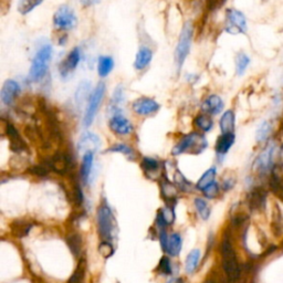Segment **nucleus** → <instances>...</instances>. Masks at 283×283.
<instances>
[{
  "label": "nucleus",
  "instance_id": "f3484780",
  "mask_svg": "<svg viewBox=\"0 0 283 283\" xmlns=\"http://www.w3.org/2000/svg\"><path fill=\"white\" fill-rule=\"evenodd\" d=\"M151 59H153V51L147 47H142L136 53V57H135V69L139 71L144 70L145 67L150 66Z\"/></svg>",
  "mask_w": 283,
  "mask_h": 283
},
{
  "label": "nucleus",
  "instance_id": "393cba45",
  "mask_svg": "<svg viewBox=\"0 0 283 283\" xmlns=\"http://www.w3.org/2000/svg\"><path fill=\"white\" fill-rule=\"evenodd\" d=\"M199 259H200V250L194 249L191 250L188 256L186 259V271L188 273H194L196 271L198 264H199Z\"/></svg>",
  "mask_w": 283,
  "mask_h": 283
},
{
  "label": "nucleus",
  "instance_id": "bb28decb",
  "mask_svg": "<svg viewBox=\"0 0 283 283\" xmlns=\"http://www.w3.org/2000/svg\"><path fill=\"white\" fill-rule=\"evenodd\" d=\"M215 176H216V168H209L208 170H206L197 183V188L202 190L207 186L213 184L215 182Z\"/></svg>",
  "mask_w": 283,
  "mask_h": 283
},
{
  "label": "nucleus",
  "instance_id": "c9c22d12",
  "mask_svg": "<svg viewBox=\"0 0 283 283\" xmlns=\"http://www.w3.org/2000/svg\"><path fill=\"white\" fill-rule=\"evenodd\" d=\"M109 150L110 151H117V153H122V154H124L125 156L129 157V158H134L135 157V151L132 149H131L130 146H127L125 144L113 145Z\"/></svg>",
  "mask_w": 283,
  "mask_h": 283
},
{
  "label": "nucleus",
  "instance_id": "6ab92c4d",
  "mask_svg": "<svg viewBox=\"0 0 283 283\" xmlns=\"http://www.w3.org/2000/svg\"><path fill=\"white\" fill-rule=\"evenodd\" d=\"M114 67V60L109 55H101L98 60V73L101 78H106Z\"/></svg>",
  "mask_w": 283,
  "mask_h": 283
},
{
  "label": "nucleus",
  "instance_id": "c03bdc74",
  "mask_svg": "<svg viewBox=\"0 0 283 283\" xmlns=\"http://www.w3.org/2000/svg\"><path fill=\"white\" fill-rule=\"evenodd\" d=\"M31 171L35 175H39V176H45V175L48 174V169L45 166H35L31 169Z\"/></svg>",
  "mask_w": 283,
  "mask_h": 283
},
{
  "label": "nucleus",
  "instance_id": "09e8293b",
  "mask_svg": "<svg viewBox=\"0 0 283 283\" xmlns=\"http://www.w3.org/2000/svg\"><path fill=\"white\" fill-rule=\"evenodd\" d=\"M168 283H184L182 279H177V280H170Z\"/></svg>",
  "mask_w": 283,
  "mask_h": 283
},
{
  "label": "nucleus",
  "instance_id": "f704fd0d",
  "mask_svg": "<svg viewBox=\"0 0 283 283\" xmlns=\"http://www.w3.org/2000/svg\"><path fill=\"white\" fill-rule=\"evenodd\" d=\"M162 193L167 199H175L177 196V188L169 181H164L162 183Z\"/></svg>",
  "mask_w": 283,
  "mask_h": 283
},
{
  "label": "nucleus",
  "instance_id": "a211bd4d",
  "mask_svg": "<svg viewBox=\"0 0 283 283\" xmlns=\"http://www.w3.org/2000/svg\"><path fill=\"white\" fill-rule=\"evenodd\" d=\"M93 151H87L83 155L82 158V165H81V178L83 183H87L90 179L91 173L93 169Z\"/></svg>",
  "mask_w": 283,
  "mask_h": 283
},
{
  "label": "nucleus",
  "instance_id": "7ed1b4c3",
  "mask_svg": "<svg viewBox=\"0 0 283 283\" xmlns=\"http://www.w3.org/2000/svg\"><path fill=\"white\" fill-rule=\"evenodd\" d=\"M193 35H194L193 23L189 21L186 22L184 27H183L181 35H179L176 50H175V65H176L177 71H181L183 66H184L187 55L189 53Z\"/></svg>",
  "mask_w": 283,
  "mask_h": 283
},
{
  "label": "nucleus",
  "instance_id": "e433bc0d",
  "mask_svg": "<svg viewBox=\"0 0 283 283\" xmlns=\"http://www.w3.org/2000/svg\"><path fill=\"white\" fill-rule=\"evenodd\" d=\"M99 252L102 257H104L106 259L112 257L113 253H114V248H113L112 244H110V242L106 241V240L101 242V244H100V246H99Z\"/></svg>",
  "mask_w": 283,
  "mask_h": 283
},
{
  "label": "nucleus",
  "instance_id": "a18cd8bd",
  "mask_svg": "<svg viewBox=\"0 0 283 283\" xmlns=\"http://www.w3.org/2000/svg\"><path fill=\"white\" fill-rule=\"evenodd\" d=\"M81 273H82L81 269H78L75 271L72 278L70 279V283H78L80 281V278H81Z\"/></svg>",
  "mask_w": 283,
  "mask_h": 283
},
{
  "label": "nucleus",
  "instance_id": "5701e85b",
  "mask_svg": "<svg viewBox=\"0 0 283 283\" xmlns=\"http://www.w3.org/2000/svg\"><path fill=\"white\" fill-rule=\"evenodd\" d=\"M67 165H69V161H67L66 155L61 153L55 154L50 162V166L52 167V169L59 174H65L67 169Z\"/></svg>",
  "mask_w": 283,
  "mask_h": 283
},
{
  "label": "nucleus",
  "instance_id": "37998d69",
  "mask_svg": "<svg viewBox=\"0 0 283 283\" xmlns=\"http://www.w3.org/2000/svg\"><path fill=\"white\" fill-rule=\"evenodd\" d=\"M74 199L77 201L78 205H81L83 202V194L82 190L80 188V186H75L74 188Z\"/></svg>",
  "mask_w": 283,
  "mask_h": 283
},
{
  "label": "nucleus",
  "instance_id": "58836bf2",
  "mask_svg": "<svg viewBox=\"0 0 283 283\" xmlns=\"http://www.w3.org/2000/svg\"><path fill=\"white\" fill-rule=\"evenodd\" d=\"M174 181H175V184H176L179 188L185 190V191L190 187L189 182L187 181L184 176H183L181 171H176V174H175V177H174Z\"/></svg>",
  "mask_w": 283,
  "mask_h": 283
},
{
  "label": "nucleus",
  "instance_id": "f257e3e1",
  "mask_svg": "<svg viewBox=\"0 0 283 283\" xmlns=\"http://www.w3.org/2000/svg\"><path fill=\"white\" fill-rule=\"evenodd\" d=\"M51 57H52V46L46 43L39 48L31 62L29 75H28L31 82H39L40 80L45 78Z\"/></svg>",
  "mask_w": 283,
  "mask_h": 283
},
{
  "label": "nucleus",
  "instance_id": "79ce46f5",
  "mask_svg": "<svg viewBox=\"0 0 283 283\" xmlns=\"http://www.w3.org/2000/svg\"><path fill=\"white\" fill-rule=\"evenodd\" d=\"M202 193H204V195L207 198H215L219 193L218 184L214 182L213 184H210L209 186H207L206 188L202 189Z\"/></svg>",
  "mask_w": 283,
  "mask_h": 283
},
{
  "label": "nucleus",
  "instance_id": "7c9ffc66",
  "mask_svg": "<svg viewBox=\"0 0 283 283\" xmlns=\"http://www.w3.org/2000/svg\"><path fill=\"white\" fill-rule=\"evenodd\" d=\"M67 245L75 257H79L81 253V238L78 233H72L67 237Z\"/></svg>",
  "mask_w": 283,
  "mask_h": 283
},
{
  "label": "nucleus",
  "instance_id": "423d86ee",
  "mask_svg": "<svg viewBox=\"0 0 283 283\" xmlns=\"http://www.w3.org/2000/svg\"><path fill=\"white\" fill-rule=\"evenodd\" d=\"M115 219L112 211L106 205L101 206L98 211V228L102 239L110 241L113 239L115 230Z\"/></svg>",
  "mask_w": 283,
  "mask_h": 283
},
{
  "label": "nucleus",
  "instance_id": "2f4dec72",
  "mask_svg": "<svg viewBox=\"0 0 283 283\" xmlns=\"http://www.w3.org/2000/svg\"><path fill=\"white\" fill-rule=\"evenodd\" d=\"M271 132V124L269 122H262L260 126L258 127L257 133H256V138L259 143H262L268 139L269 134Z\"/></svg>",
  "mask_w": 283,
  "mask_h": 283
},
{
  "label": "nucleus",
  "instance_id": "4c0bfd02",
  "mask_svg": "<svg viewBox=\"0 0 283 283\" xmlns=\"http://www.w3.org/2000/svg\"><path fill=\"white\" fill-rule=\"evenodd\" d=\"M142 167L146 171H155V170L158 169L159 163L156 161V159H154V158L144 157V158H143V161H142Z\"/></svg>",
  "mask_w": 283,
  "mask_h": 283
},
{
  "label": "nucleus",
  "instance_id": "a19ab883",
  "mask_svg": "<svg viewBox=\"0 0 283 283\" xmlns=\"http://www.w3.org/2000/svg\"><path fill=\"white\" fill-rule=\"evenodd\" d=\"M159 213H161L162 217L164 218V220L167 225H171L175 220V213L174 210L171 208H168V207H166V208H163L159 210Z\"/></svg>",
  "mask_w": 283,
  "mask_h": 283
},
{
  "label": "nucleus",
  "instance_id": "39448f33",
  "mask_svg": "<svg viewBox=\"0 0 283 283\" xmlns=\"http://www.w3.org/2000/svg\"><path fill=\"white\" fill-rule=\"evenodd\" d=\"M105 90H106L105 83L100 82L97 87L93 90V92L91 93L90 99L87 100L84 118H83V124H84L85 127H89L93 123L95 115H97L100 109V105H101L102 103V100L104 98Z\"/></svg>",
  "mask_w": 283,
  "mask_h": 283
},
{
  "label": "nucleus",
  "instance_id": "dca6fc26",
  "mask_svg": "<svg viewBox=\"0 0 283 283\" xmlns=\"http://www.w3.org/2000/svg\"><path fill=\"white\" fill-rule=\"evenodd\" d=\"M6 132L8 135V138H9V141H10L11 150L17 151V153L26 150L25 142H23V139L20 137L18 131L16 130V127L13 124L8 123L6 127Z\"/></svg>",
  "mask_w": 283,
  "mask_h": 283
},
{
  "label": "nucleus",
  "instance_id": "6e6552de",
  "mask_svg": "<svg viewBox=\"0 0 283 283\" xmlns=\"http://www.w3.org/2000/svg\"><path fill=\"white\" fill-rule=\"evenodd\" d=\"M247 20L241 11L228 9L226 13V31L230 34L244 33L247 31Z\"/></svg>",
  "mask_w": 283,
  "mask_h": 283
},
{
  "label": "nucleus",
  "instance_id": "f03ea898",
  "mask_svg": "<svg viewBox=\"0 0 283 283\" xmlns=\"http://www.w3.org/2000/svg\"><path fill=\"white\" fill-rule=\"evenodd\" d=\"M222 266L227 278L230 282L237 281L240 277V266L238 264V259L234 252L233 247L228 238H225L221 245Z\"/></svg>",
  "mask_w": 283,
  "mask_h": 283
},
{
  "label": "nucleus",
  "instance_id": "c756f323",
  "mask_svg": "<svg viewBox=\"0 0 283 283\" xmlns=\"http://www.w3.org/2000/svg\"><path fill=\"white\" fill-rule=\"evenodd\" d=\"M195 125H196L198 129H200L204 132H209V131L213 129L214 122L210 117H207L205 114L198 115V117L195 118Z\"/></svg>",
  "mask_w": 283,
  "mask_h": 283
},
{
  "label": "nucleus",
  "instance_id": "c85d7f7f",
  "mask_svg": "<svg viewBox=\"0 0 283 283\" xmlns=\"http://www.w3.org/2000/svg\"><path fill=\"white\" fill-rule=\"evenodd\" d=\"M124 101V87L122 85H117L115 87L113 95H112V101H111V106L113 107L114 114L115 113H119L117 105L121 104V103Z\"/></svg>",
  "mask_w": 283,
  "mask_h": 283
},
{
  "label": "nucleus",
  "instance_id": "de8ad7c7",
  "mask_svg": "<svg viewBox=\"0 0 283 283\" xmlns=\"http://www.w3.org/2000/svg\"><path fill=\"white\" fill-rule=\"evenodd\" d=\"M66 42H67V37H66V35H65V37H63V39L60 38V40H59V45L60 46H65Z\"/></svg>",
  "mask_w": 283,
  "mask_h": 283
},
{
  "label": "nucleus",
  "instance_id": "72a5a7b5",
  "mask_svg": "<svg viewBox=\"0 0 283 283\" xmlns=\"http://www.w3.org/2000/svg\"><path fill=\"white\" fill-rule=\"evenodd\" d=\"M195 206H196V209L202 219H205L206 220V219L209 218L210 208L206 200H204V199H201V198H196L195 199Z\"/></svg>",
  "mask_w": 283,
  "mask_h": 283
},
{
  "label": "nucleus",
  "instance_id": "4468645a",
  "mask_svg": "<svg viewBox=\"0 0 283 283\" xmlns=\"http://www.w3.org/2000/svg\"><path fill=\"white\" fill-rule=\"evenodd\" d=\"M100 147H101V139L97 134L92 132L83 133L78 143V149L83 154L87 153V151H93L94 153Z\"/></svg>",
  "mask_w": 283,
  "mask_h": 283
},
{
  "label": "nucleus",
  "instance_id": "49530a36",
  "mask_svg": "<svg viewBox=\"0 0 283 283\" xmlns=\"http://www.w3.org/2000/svg\"><path fill=\"white\" fill-rule=\"evenodd\" d=\"M81 2L84 7H90V6L97 5V3L100 2V0H81Z\"/></svg>",
  "mask_w": 283,
  "mask_h": 283
},
{
  "label": "nucleus",
  "instance_id": "473e14b6",
  "mask_svg": "<svg viewBox=\"0 0 283 283\" xmlns=\"http://www.w3.org/2000/svg\"><path fill=\"white\" fill-rule=\"evenodd\" d=\"M11 228H13V233H15V236L23 237L29 233V231L31 229V225L23 221H16L15 224H13V227H11Z\"/></svg>",
  "mask_w": 283,
  "mask_h": 283
},
{
  "label": "nucleus",
  "instance_id": "0eeeda50",
  "mask_svg": "<svg viewBox=\"0 0 283 283\" xmlns=\"http://www.w3.org/2000/svg\"><path fill=\"white\" fill-rule=\"evenodd\" d=\"M77 25L78 18L72 8L67 5L60 6L53 15V26L55 29L60 31L72 30Z\"/></svg>",
  "mask_w": 283,
  "mask_h": 283
},
{
  "label": "nucleus",
  "instance_id": "1a4fd4ad",
  "mask_svg": "<svg viewBox=\"0 0 283 283\" xmlns=\"http://www.w3.org/2000/svg\"><path fill=\"white\" fill-rule=\"evenodd\" d=\"M80 61H81V51L79 48H74L70 51V53L67 55L65 60H62L59 66V71L61 78L66 79L77 69Z\"/></svg>",
  "mask_w": 283,
  "mask_h": 283
},
{
  "label": "nucleus",
  "instance_id": "8fccbe9b",
  "mask_svg": "<svg viewBox=\"0 0 283 283\" xmlns=\"http://www.w3.org/2000/svg\"><path fill=\"white\" fill-rule=\"evenodd\" d=\"M204 283H215L214 281H210V280H207V281H205Z\"/></svg>",
  "mask_w": 283,
  "mask_h": 283
},
{
  "label": "nucleus",
  "instance_id": "f8f14e48",
  "mask_svg": "<svg viewBox=\"0 0 283 283\" xmlns=\"http://www.w3.org/2000/svg\"><path fill=\"white\" fill-rule=\"evenodd\" d=\"M21 87H20L19 83L15 80H7L3 83L1 92H0V98H1V102L5 105H11L14 101L17 99L18 95L20 94Z\"/></svg>",
  "mask_w": 283,
  "mask_h": 283
},
{
  "label": "nucleus",
  "instance_id": "412c9836",
  "mask_svg": "<svg viewBox=\"0 0 283 283\" xmlns=\"http://www.w3.org/2000/svg\"><path fill=\"white\" fill-rule=\"evenodd\" d=\"M90 90H91V83L87 82V81H82L80 83L77 91H75V95H74V99H75V103H77V105L80 107L84 104V102L86 100L90 99Z\"/></svg>",
  "mask_w": 283,
  "mask_h": 283
},
{
  "label": "nucleus",
  "instance_id": "9b49d317",
  "mask_svg": "<svg viewBox=\"0 0 283 283\" xmlns=\"http://www.w3.org/2000/svg\"><path fill=\"white\" fill-rule=\"evenodd\" d=\"M132 109L136 114L146 117L156 113L159 110V104L153 99L139 98L133 102Z\"/></svg>",
  "mask_w": 283,
  "mask_h": 283
},
{
  "label": "nucleus",
  "instance_id": "aec40b11",
  "mask_svg": "<svg viewBox=\"0 0 283 283\" xmlns=\"http://www.w3.org/2000/svg\"><path fill=\"white\" fill-rule=\"evenodd\" d=\"M233 143H234L233 133L222 134L221 136L218 138V141L216 143V151L219 155H225L227 151L231 149Z\"/></svg>",
  "mask_w": 283,
  "mask_h": 283
},
{
  "label": "nucleus",
  "instance_id": "20e7f679",
  "mask_svg": "<svg viewBox=\"0 0 283 283\" xmlns=\"http://www.w3.org/2000/svg\"><path fill=\"white\" fill-rule=\"evenodd\" d=\"M207 147V141L204 136L197 133H191L186 135L178 144L173 149V155H177L182 153H193L200 154Z\"/></svg>",
  "mask_w": 283,
  "mask_h": 283
},
{
  "label": "nucleus",
  "instance_id": "ddd939ff",
  "mask_svg": "<svg viewBox=\"0 0 283 283\" xmlns=\"http://www.w3.org/2000/svg\"><path fill=\"white\" fill-rule=\"evenodd\" d=\"M274 150H276V147L273 144H271L259 155L256 162H254V168L257 169V171L260 174L268 173L273 163Z\"/></svg>",
  "mask_w": 283,
  "mask_h": 283
},
{
  "label": "nucleus",
  "instance_id": "cd10ccee",
  "mask_svg": "<svg viewBox=\"0 0 283 283\" xmlns=\"http://www.w3.org/2000/svg\"><path fill=\"white\" fill-rule=\"evenodd\" d=\"M250 65V58L244 52H240L236 57V73L238 75H242L247 70V67Z\"/></svg>",
  "mask_w": 283,
  "mask_h": 283
},
{
  "label": "nucleus",
  "instance_id": "ea45409f",
  "mask_svg": "<svg viewBox=\"0 0 283 283\" xmlns=\"http://www.w3.org/2000/svg\"><path fill=\"white\" fill-rule=\"evenodd\" d=\"M158 271L163 274H170L171 273V266L168 257H162L161 261L158 265Z\"/></svg>",
  "mask_w": 283,
  "mask_h": 283
},
{
  "label": "nucleus",
  "instance_id": "b1692460",
  "mask_svg": "<svg viewBox=\"0 0 283 283\" xmlns=\"http://www.w3.org/2000/svg\"><path fill=\"white\" fill-rule=\"evenodd\" d=\"M182 246H183V240H182L181 234L173 233L168 238V244H167L166 251L168 252V254H170V256L176 257L178 256L179 252H181Z\"/></svg>",
  "mask_w": 283,
  "mask_h": 283
},
{
  "label": "nucleus",
  "instance_id": "a878e982",
  "mask_svg": "<svg viewBox=\"0 0 283 283\" xmlns=\"http://www.w3.org/2000/svg\"><path fill=\"white\" fill-rule=\"evenodd\" d=\"M43 0H19L17 9L21 15H27L33 11L34 8L41 5Z\"/></svg>",
  "mask_w": 283,
  "mask_h": 283
},
{
  "label": "nucleus",
  "instance_id": "4be33fe9",
  "mask_svg": "<svg viewBox=\"0 0 283 283\" xmlns=\"http://www.w3.org/2000/svg\"><path fill=\"white\" fill-rule=\"evenodd\" d=\"M219 125H220V130L222 134L233 133L234 114L233 111H226V112L222 114L220 122H219Z\"/></svg>",
  "mask_w": 283,
  "mask_h": 283
},
{
  "label": "nucleus",
  "instance_id": "9d476101",
  "mask_svg": "<svg viewBox=\"0 0 283 283\" xmlns=\"http://www.w3.org/2000/svg\"><path fill=\"white\" fill-rule=\"evenodd\" d=\"M109 126L112 132L118 135H129L134 131V127L129 119L123 117L121 113H115L111 117Z\"/></svg>",
  "mask_w": 283,
  "mask_h": 283
},
{
  "label": "nucleus",
  "instance_id": "2eb2a0df",
  "mask_svg": "<svg viewBox=\"0 0 283 283\" xmlns=\"http://www.w3.org/2000/svg\"><path fill=\"white\" fill-rule=\"evenodd\" d=\"M224 109V102L218 95H209L201 104V110L204 113L210 115H217Z\"/></svg>",
  "mask_w": 283,
  "mask_h": 283
}]
</instances>
